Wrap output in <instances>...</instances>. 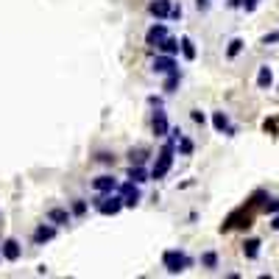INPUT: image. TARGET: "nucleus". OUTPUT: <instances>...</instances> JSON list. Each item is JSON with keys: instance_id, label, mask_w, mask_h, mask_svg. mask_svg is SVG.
Masks as SVG:
<instances>
[{"instance_id": "obj_1", "label": "nucleus", "mask_w": 279, "mask_h": 279, "mask_svg": "<svg viewBox=\"0 0 279 279\" xmlns=\"http://www.w3.org/2000/svg\"><path fill=\"white\" fill-rule=\"evenodd\" d=\"M173 151H176V140L170 137L165 142V148L159 151L154 167H151V179H165L167 176V170H170V165H173Z\"/></svg>"}, {"instance_id": "obj_2", "label": "nucleus", "mask_w": 279, "mask_h": 279, "mask_svg": "<svg viewBox=\"0 0 279 279\" xmlns=\"http://www.w3.org/2000/svg\"><path fill=\"white\" fill-rule=\"evenodd\" d=\"M126 207L123 204V195H112V193H101L95 198V209L101 215H117L120 209Z\"/></svg>"}, {"instance_id": "obj_3", "label": "nucleus", "mask_w": 279, "mask_h": 279, "mask_svg": "<svg viewBox=\"0 0 279 279\" xmlns=\"http://www.w3.org/2000/svg\"><path fill=\"white\" fill-rule=\"evenodd\" d=\"M162 262H165L167 274H182L187 265H190V260H187V254L184 251H176V249H170V251H165V257H162Z\"/></svg>"}, {"instance_id": "obj_4", "label": "nucleus", "mask_w": 279, "mask_h": 279, "mask_svg": "<svg viewBox=\"0 0 279 279\" xmlns=\"http://www.w3.org/2000/svg\"><path fill=\"white\" fill-rule=\"evenodd\" d=\"M251 212H246V207H240V209H235L232 215H229L223 223H221V232H229V229H235V226H240V229H249L251 226Z\"/></svg>"}, {"instance_id": "obj_5", "label": "nucleus", "mask_w": 279, "mask_h": 279, "mask_svg": "<svg viewBox=\"0 0 279 279\" xmlns=\"http://www.w3.org/2000/svg\"><path fill=\"white\" fill-rule=\"evenodd\" d=\"M120 195H123V204L126 207H137L140 204V187H137V182H126V184H120Z\"/></svg>"}, {"instance_id": "obj_6", "label": "nucleus", "mask_w": 279, "mask_h": 279, "mask_svg": "<svg viewBox=\"0 0 279 279\" xmlns=\"http://www.w3.org/2000/svg\"><path fill=\"white\" fill-rule=\"evenodd\" d=\"M151 126H154V134H157V137H167V134H170V123H167V114L162 112V109H157V112H154Z\"/></svg>"}, {"instance_id": "obj_7", "label": "nucleus", "mask_w": 279, "mask_h": 279, "mask_svg": "<svg viewBox=\"0 0 279 279\" xmlns=\"http://www.w3.org/2000/svg\"><path fill=\"white\" fill-rule=\"evenodd\" d=\"M167 36V28L162 26V23H154V26L148 28V34H145V45H151V48H159V42Z\"/></svg>"}, {"instance_id": "obj_8", "label": "nucleus", "mask_w": 279, "mask_h": 279, "mask_svg": "<svg viewBox=\"0 0 279 279\" xmlns=\"http://www.w3.org/2000/svg\"><path fill=\"white\" fill-rule=\"evenodd\" d=\"M170 9H173V3H170V0H151V3H148V11L157 20L170 17Z\"/></svg>"}, {"instance_id": "obj_9", "label": "nucleus", "mask_w": 279, "mask_h": 279, "mask_svg": "<svg viewBox=\"0 0 279 279\" xmlns=\"http://www.w3.org/2000/svg\"><path fill=\"white\" fill-rule=\"evenodd\" d=\"M173 70H179V64H176L173 61V56H157V59H154V73H173Z\"/></svg>"}, {"instance_id": "obj_10", "label": "nucleus", "mask_w": 279, "mask_h": 279, "mask_svg": "<svg viewBox=\"0 0 279 279\" xmlns=\"http://www.w3.org/2000/svg\"><path fill=\"white\" fill-rule=\"evenodd\" d=\"M92 187L98 193H114L117 190V179L114 176H98V179H92Z\"/></svg>"}, {"instance_id": "obj_11", "label": "nucleus", "mask_w": 279, "mask_h": 279, "mask_svg": "<svg viewBox=\"0 0 279 279\" xmlns=\"http://www.w3.org/2000/svg\"><path fill=\"white\" fill-rule=\"evenodd\" d=\"M20 254H23V249H20V243L14 240V237H9V240H3V257L9 262L20 260Z\"/></svg>"}, {"instance_id": "obj_12", "label": "nucleus", "mask_w": 279, "mask_h": 279, "mask_svg": "<svg viewBox=\"0 0 279 279\" xmlns=\"http://www.w3.org/2000/svg\"><path fill=\"white\" fill-rule=\"evenodd\" d=\"M48 221L56 223V226H67L70 223V212L67 209H61V207H53V209H48Z\"/></svg>"}, {"instance_id": "obj_13", "label": "nucleus", "mask_w": 279, "mask_h": 279, "mask_svg": "<svg viewBox=\"0 0 279 279\" xmlns=\"http://www.w3.org/2000/svg\"><path fill=\"white\" fill-rule=\"evenodd\" d=\"M53 237H56V229H53V226H45V223H42V226L34 229V243L36 246L48 243V240H53Z\"/></svg>"}, {"instance_id": "obj_14", "label": "nucleus", "mask_w": 279, "mask_h": 279, "mask_svg": "<svg viewBox=\"0 0 279 279\" xmlns=\"http://www.w3.org/2000/svg\"><path fill=\"white\" fill-rule=\"evenodd\" d=\"M260 240H257V237H249V240H246L243 243V254H246V260H257V257H260Z\"/></svg>"}, {"instance_id": "obj_15", "label": "nucleus", "mask_w": 279, "mask_h": 279, "mask_svg": "<svg viewBox=\"0 0 279 279\" xmlns=\"http://www.w3.org/2000/svg\"><path fill=\"white\" fill-rule=\"evenodd\" d=\"M179 48H182V39H173V36H165V39L159 42V51L167 53V56H176Z\"/></svg>"}, {"instance_id": "obj_16", "label": "nucleus", "mask_w": 279, "mask_h": 279, "mask_svg": "<svg viewBox=\"0 0 279 279\" xmlns=\"http://www.w3.org/2000/svg\"><path fill=\"white\" fill-rule=\"evenodd\" d=\"M271 84H274V73H271V67L265 64V67H260V73H257V87L271 89Z\"/></svg>"}, {"instance_id": "obj_17", "label": "nucleus", "mask_w": 279, "mask_h": 279, "mask_svg": "<svg viewBox=\"0 0 279 279\" xmlns=\"http://www.w3.org/2000/svg\"><path fill=\"white\" fill-rule=\"evenodd\" d=\"M212 126H215L218 131H229V134H232V126H229V117H226L223 112H215V114H212Z\"/></svg>"}, {"instance_id": "obj_18", "label": "nucleus", "mask_w": 279, "mask_h": 279, "mask_svg": "<svg viewBox=\"0 0 279 279\" xmlns=\"http://www.w3.org/2000/svg\"><path fill=\"white\" fill-rule=\"evenodd\" d=\"M182 53H184V59H195V45H193L190 36H182Z\"/></svg>"}, {"instance_id": "obj_19", "label": "nucleus", "mask_w": 279, "mask_h": 279, "mask_svg": "<svg viewBox=\"0 0 279 279\" xmlns=\"http://www.w3.org/2000/svg\"><path fill=\"white\" fill-rule=\"evenodd\" d=\"M179 81H182V76H179V70H173V73H167V81H165V92H173V89L179 87Z\"/></svg>"}, {"instance_id": "obj_20", "label": "nucleus", "mask_w": 279, "mask_h": 279, "mask_svg": "<svg viewBox=\"0 0 279 279\" xmlns=\"http://www.w3.org/2000/svg\"><path fill=\"white\" fill-rule=\"evenodd\" d=\"M145 176H148V173H145V170H142V165H131V170H129V179H131V182H145Z\"/></svg>"}, {"instance_id": "obj_21", "label": "nucleus", "mask_w": 279, "mask_h": 279, "mask_svg": "<svg viewBox=\"0 0 279 279\" xmlns=\"http://www.w3.org/2000/svg\"><path fill=\"white\" fill-rule=\"evenodd\" d=\"M129 159H131V165H142V162L148 159V151H145V148H137V151H131V154H129Z\"/></svg>"}, {"instance_id": "obj_22", "label": "nucleus", "mask_w": 279, "mask_h": 279, "mask_svg": "<svg viewBox=\"0 0 279 279\" xmlns=\"http://www.w3.org/2000/svg\"><path fill=\"white\" fill-rule=\"evenodd\" d=\"M240 51H243V39H232V42H229V48H226V56H229V59H235Z\"/></svg>"}, {"instance_id": "obj_23", "label": "nucleus", "mask_w": 279, "mask_h": 279, "mask_svg": "<svg viewBox=\"0 0 279 279\" xmlns=\"http://www.w3.org/2000/svg\"><path fill=\"white\" fill-rule=\"evenodd\" d=\"M179 151H182L184 157H190V154H193V140L182 137V140H179Z\"/></svg>"}, {"instance_id": "obj_24", "label": "nucleus", "mask_w": 279, "mask_h": 279, "mask_svg": "<svg viewBox=\"0 0 279 279\" xmlns=\"http://www.w3.org/2000/svg\"><path fill=\"white\" fill-rule=\"evenodd\" d=\"M262 209H265L268 215H277V212H279V198H271V201H265V207H262Z\"/></svg>"}, {"instance_id": "obj_25", "label": "nucleus", "mask_w": 279, "mask_h": 279, "mask_svg": "<svg viewBox=\"0 0 279 279\" xmlns=\"http://www.w3.org/2000/svg\"><path fill=\"white\" fill-rule=\"evenodd\" d=\"M201 262H204L207 268H215V265H218V257H215V254H212V251H207V254H204V257H201Z\"/></svg>"}, {"instance_id": "obj_26", "label": "nucleus", "mask_w": 279, "mask_h": 279, "mask_svg": "<svg viewBox=\"0 0 279 279\" xmlns=\"http://www.w3.org/2000/svg\"><path fill=\"white\" fill-rule=\"evenodd\" d=\"M190 117H193V123H201V126H204V112H201V109H193Z\"/></svg>"}, {"instance_id": "obj_27", "label": "nucleus", "mask_w": 279, "mask_h": 279, "mask_svg": "<svg viewBox=\"0 0 279 279\" xmlns=\"http://www.w3.org/2000/svg\"><path fill=\"white\" fill-rule=\"evenodd\" d=\"M73 212H76V215H84V212H87V204H84V201H76V204H73Z\"/></svg>"}, {"instance_id": "obj_28", "label": "nucleus", "mask_w": 279, "mask_h": 279, "mask_svg": "<svg viewBox=\"0 0 279 279\" xmlns=\"http://www.w3.org/2000/svg\"><path fill=\"white\" fill-rule=\"evenodd\" d=\"M98 162H104V165H114V157H109V154H98Z\"/></svg>"}, {"instance_id": "obj_29", "label": "nucleus", "mask_w": 279, "mask_h": 279, "mask_svg": "<svg viewBox=\"0 0 279 279\" xmlns=\"http://www.w3.org/2000/svg\"><path fill=\"white\" fill-rule=\"evenodd\" d=\"M257 3H260V0H243V9L246 11H254V9H257Z\"/></svg>"}, {"instance_id": "obj_30", "label": "nucleus", "mask_w": 279, "mask_h": 279, "mask_svg": "<svg viewBox=\"0 0 279 279\" xmlns=\"http://www.w3.org/2000/svg\"><path fill=\"white\" fill-rule=\"evenodd\" d=\"M268 42H279V34H268V36H262V45H268Z\"/></svg>"}, {"instance_id": "obj_31", "label": "nucleus", "mask_w": 279, "mask_h": 279, "mask_svg": "<svg viewBox=\"0 0 279 279\" xmlns=\"http://www.w3.org/2000/svg\"><path fill=\"white\" fill-rule=\"evenodd\" d=\"M195 6H198V11H207L209 9V0H195Z\"/></svg>"}, {"instance_id": "obj_32", "label": "nucleus", "mask_w": 279, "mask_h": 279, "mask_svg": "<svg viewBox=\"0 0 279 279\" xmlns=\"http://www.w3.org/2000/svg\"><path fill=\"white\" fill-rule=\"evenodd\" d=\"M170 17H176V20L182 17V6H173V9H170Z\"/></svg>"}, {"instance_id": "obj_33", "label": "nucleus", "mask_w": 279, "mask_h": 279, "mask_svg": "<svg viewBox=\"0 0 279 279\" xmlns=\"http://www.w3.org/2000/svg\"><path fill=\"white\" fill-rule=\"evenodd\" d=\"M271 226H274V229H277V232H279V212H277V215H274V221H271Z\"/></svg>"}, {"instance_id": "obj_34", "label": "nucleus", "mask_w": 279, "mask_h": 279, "mask_svg": "<svg viewBox=\"0 0 279 279\" xmlns=\"http://www.w3.org/2000/svg\"><path fill=\"white\" fill-rule=\"evenodd\" d=\"M0 254H3V249H0Z\"/></svg>"}]
</instances>
